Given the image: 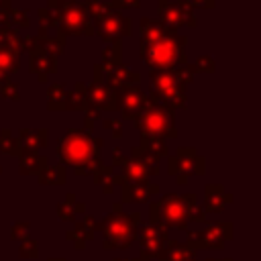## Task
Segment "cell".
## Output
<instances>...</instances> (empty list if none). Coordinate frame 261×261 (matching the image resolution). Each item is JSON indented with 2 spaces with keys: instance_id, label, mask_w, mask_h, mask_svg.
<instances>
[{
  "instance_id": "cell-1",
  "label": "cell",
  "mask_w": 261,
  "mask_h": 261,
  "mask_svg": "<svg viewBox=\"0 0 261 261\" xmlns=\"http://www.w3.org/2000/svg\"><path fill=\"white\" fill-rule=\"evenodd\" d=\"M188 37L179 35V29L167 27V33L151 45H139L141 59L147 63L149 71H171L188 63L186 55Z\"/></svg>"
},
{
  "instance_id": "cell-2",
  "label": "cell",
  "mask_w": 261,
  "mask_h": 261,
  "mask_svg": "<svg viewBox=\"0 0 261 261\" xmlns=\"http://www.w3.org/2000/svg\"><path fill=\"white\" fill-rule=\"evenodd\" d=\"M102 145L104 139H94L92 133L84 128H69L65 135L57 139V155L63 163H69L77 169L100 159Z\"/></svg>"
},
{
  "instance_id": "cell-3",
  "label": "cell",
  "mask_w": 261,
  "mask_h": 261,
  "mask_svg": "<svg viewBox=\"0 0 261 261\" xmlns=\"http://www.w3.org/2000/svg\"><path fill=\"white\" fill-rule=\"evenodd\" d=\"M57 29L67 37V35H84V37H94V24L80 0H47L45 6Z\"/></svg>"
},
{
  "instance_id": "cell-4",
  "label": "cell",
  "mask_w": 261,
  "mask_h": 261,
  "mask_svg": "<svg viewBox=\"0 0 261 261\" xmlns=\"http://www.w3.org/2000/svg\"><path fill=\"white\" fill-rule=\"evenodd\" d=\"M135 126H137L141 137H161V139H175L177 137L173 110L157 104L151 98H149L147 108L135 120Z\"/></svg>"
},
{
  "instance_id": "cell-5",
  "label": "cell",
  "mask_w": 261,
  "mask_h": 261,
  "mask_svg": "<svg viewBox=\"0 0 261 261\" xmlns=\"http://www.w3.org/2000/svg\"><path fill=\"white\" fill-rule=\"evenodd\" d=\"M149 80H151V90L147 96L151 100H155L157 104L173 112L179 108H186L188 104L186 88L177 84L171 71H149Z\"/></svg>"
},
{
  "instance_id": "cell-6",
  "label": "cell",
  "mask_w": 261,
  "mask_h": 261,
  "mask_svg": "<svg viewBox=\"0 0 261 261\" xmlns=\"http://www.w3.org/2000/svg\"><path fill=\"white\" fill-rule=\"evenodd\" d=\"M157 20L165 27H196V10L188 0H157Z\"/></svg>"
},
{
  "instance_id": "cell-7",
  "label": "cell",
  "mask_w": 261,
  "mask_h": 261,
  "mask_svg": "<svg viewBox=\"0 0 261 261\" xmlns=\"http://www.w3.org/2000/svg\"><path fill=\"white\" fill-rule=\"evenodd\" d=\"M94 31L96 35L108 45L112 41H122V37H128L133 31V20L128 16H124L118 10H110L108 14H104L102 18L94 20Z\"/></svg>"
},
{
  "instance_id": "cell-8",
  "label": "cell",
  "mask_w": 261,
  "mask_h": 261,
  "mask_svg": "<svg viewBox=\"0 0 261 261\" xmlns=\"http://www.w3.org/2000/svg\"><path fill=\"white\" fill-rule=\"evenodd\" d=\"M118 100H120L118 112L122 114L120 120H133V122L139 118V114H141V112L147 108V104H149V96L141 90V84L128 86V88L120 90V92H118Z\"/></svg>"
},
{
  "instance_id": "cell-9",
  "label": "cell",
  "mask_w": 261,
  "mask_h": 261,
  "mask_svg": "<svg viewBox=\"0 0 261 261\" xmlns=\"http://www.w3.org/2000/svg\"><path fill=\"white\" fill-rule=\"evenodd\" d=\"M169 165V173L173 175H188V173H204V157H200L196 153V149L192 147H184L177 149V153L173 157H169L167 161Z\"/></svg>"
},
{
  "instance_id": "cell-10",
  "label": "cell",
  "mask_w": 261,
  "mask_h": 261,
  "mask_svg": "<svg viewBox=\"0 0 261 261\" xmlns=\"http://www.w3.org/2000/svg\"><path fill=\"white\" fill-rule=\"evenodd\" d=\"M88 102L90 106L98 108L100 112H116L118 110V92L108 88L102 80H94L90 86H88Z\"/></svg>"
},
{
  "instance_id": "cell-11",
  "label": "cell",
  "mask_w": 261,
  "mask_h": 261,
  "mask_svg": "<svg viewBox=\"0 0 261 261\" xmlns=\"http://www.w3.org/2000/svg\"><path fill=\"white\" fill-rule=\"evenodd\" d=\"M98 65H100V63H98ZM100 69H102V67H100ZM102 82H104L108 88L120 92V90H124V88H128V86L141 84V73L135 71V69H130V67H126L124 63H120L118 67H114V69H110V71H102Z\"/></svg>"
},
{
  "instance_id": "cell-12",
  "label": "cell",
  "mask_w": 261,
  "mask_h": 261,
  "mask_svg": "<svg viewBox=\"0 0 261 261\" xmlns=\"http://www.w3.org/2000/svg\"><path fill=\"white\" fill-rule=\"evenodd\" d=\"M29 71L33 75H37V80L41 84H45L49 80V75H53L57 71V59L47 55L45 51H35L29 55Z\"/></svg>"
},
{
  "instance_id": "cell-13",
  "label": "cell",
  "mask_w": 261,
  "mask_h": 261,
  "mask_svg": "<svg viewBox=\"0 0 261 261\" xmlns=\"http://www.w3.org/2000/svg\"><path fill=\"white\" fill-rule=\"evenodd\" d=\"M47 128H20L18 133V143L22 151H39L47 145Z\"/></svg>"
},
{
  "instance_id": "cell-14",
  "label": "cell",
  "mask_w": 261,
  "mask_h": 261,
  "mask_svg": "<svg viewBox=\"0 0 261 261\" xmlns=\"http://www.w3.org/2000/svg\"><path fill=\"white\" fill-rule=\"evenodd\" d=\"M165 33H167V27L161 24L159 20H153V18H147V16H143L139 20V35H141L139 45H151L157 39H161Z\"/></svg>"
},
{
  "instance_id": "cell-15",
  "label": "cell",
  "mask_w": 261,
  "mask_h": 261,
  "mask_svg": "<svg viewBox=\"0 0 261 261\" xmlns=\"http://www.w3.org/2000/svg\"><path fill=\"white\" fill-rule=\"evenodd\" d=\"M37 39L41 41V47L47 55L51 57H59L63 51H65V43H67V37L61 35V33H41L37 31Z\"/></svg>"
},
{
  "instance_id": "cell-16",
  "label": "cell",
  "mask_w": 261,
  "mask_h": 261,
  "mask_svg": "<svg viewBox=\"0 0 261 261\" xmlns=\"http://www.w3.org/2000/svg\"><path fill=\"white\" fill-rule=\"evenodd\" d=\"M47 108L55 112L69 110V88L63 84H51L47 90Z\"/></svg>"
},
{
  "instance_id": "cell-17",
  "label": "cell",
  "mask_w": 261,
  "mask_h": 261,
  "mask_svg": "<svg viewBox=\"0 0 261 261\" xmlns=\"http://www.w3.org/2000/svg\"><path fill=\"white\" fill-rule=\"evenodd\" d=\"M122 63V41H112L102 49V57H100V67L102 71H110L114 67H118Z\"/></svg>"
},
{
  "instance_id": "cell-18",
  "label": "cell",
  "mask_w": 261,
  "mask_h": 261,
  "mask_svg": "<svg viewBox=\"0 0 261 261\" xmlns=\"http://www.w3.org/2000/svg\"><path fill=\"white\" fill-rule=\"evenodd\" d=\"M20 69V53L0 47V84Z\"/></svg>"
},
{
  "instance_id": "cell-19",
  "label": "cell",
  "mask_w": 261,
  "mask_h": 261,
  "mask_svg": "<svg viewBox=\"0 0 261 261\" xmlns=\"http://www.w3.org/2000/svg\"><path fill=\"white\" fill-rule=\"evenodd\" d=\"M45 167H47V157L35 151L20 153V173H41Z\"/></svg>"
},
{
  "instance_id": "cell-20",
  "label": "cell",
  "mask_w": 261,
  "mask_h": 261,
  "mask_svg": "<svg viewBox=\"0 0 261 261\" xmlns=\"http://www.w3.org/2000/svg\"><path fill=\"white\" fill-rule=\"evenodd\" d=\"M88 106H90V102H88V86L82 84V82H75L69 88V110L86 112Z\"/></svg>"
},
{
  "instance_id": "cell-21",
  "label": "cell",
  "mask_w": 261,
  "mask_h": 261,
  "mask_svg": "<svg viewBox=\"0 0 261 261\" xmlns=\"http://www.w3.org/2000/svg\"><path fill=\"white\" fill-rule=\"evenodd\" d=\"M0 47L22 53V35L10 27H0Z\"/></svg>"
},
{
  "instance_id": "cell-22",
  "label": "cell",
  "mask_w": 261,
  "mask_h": 261,
  "mask_svg": "<svg viewBox=\"0 0 261 261\" xmlns=\"http://www.w3.org/2000/svg\"><path fill=\"white\" fill-rule=\"evenodd\" d=\"M147 155H153V157H163L167 155V145H165V139L161 137H141V145H139Z\"/></svg>"
},
{
  "instance_id": "cell-23",
  "label": "cell",
  "mask_w": 261,
  "mask_h": 261,
  "mask_svg": "<svg viewBox=\"0 0 261 261\" xmlns=\"http://www.w3.org/2000/svg\"><path fill=\"white\" fill-rule=\"evenodd\" d=\"M31 24V16H29V10L27 8H8V27L14 29V31H22V29H29Z\"/></svg>"
},
{
  "instance_id": "cell-24",
  "label": "cell",
  "mask_w": 261,
  "mask_h": 261,
  "mask_svg": "<svg viewBox=\"0 0 261 261\" xmlns=\"http://www.w3.org/2000/svg\"><path fill=\"white\" fill-rule=\"evenodd\" d=\"M82 4H84V8H86V12H88V16H90L92 22L98 20V18H102L110 10H114L110 6V2H104V0H82Z\"/></svg>"
},
{
  "instance_id": "cell-25",
  "label": "cell",
  "mask_w": 261,
  "mask_h": 261,
  "mask_svg": "<svg viewBox=\"0 0 261 261\" xmlns=\"http://www.w3.org/2000/svg\"><path fill=\"white\" fill-rule=\"evenodd\" d=\"M0 151L6 153V155H18V157L22 153L18 139H14V135H12L10 128H2L0 130Z\"/></svg>"
},
{
  "instance_id": "cell-26",
  "label": "cell",
  "mask_w": 261,
  "mask_h": 261,
  "mask_svg": "<svg viewBox=\"0 0 261 261\" xmlns=\"http://www.w3.org/2000/svg\"><path fill=\"white\" fill-rule=\"evenodd\" d=\"M39 181H41V184H63V181H65V167H63V165L45 167V169L39 173Z\"/></svg>"
},
{
  "instance_id": "cell-27",
  "label": "cell",
  "mask_w": 261,
  "mask_h": 261,
  "mask_svg": "<svg viewBox=\"0 0 261 261\" xmlns=\"http://www.w3.org/2000/svg\"><path fill=\"white\" fill-rule=\"evenodd\" d=\"M171 73H173V77L177 80L179 86L188 88L194 82V77H196V67H194V63H184V65L171 69Z\"/></svg>"
},
{
  "instance_id": "cell-28",
  "label": "cell",
  "mask_w": 261,
  "mask_h": 261,
  "mask_svg": "<svg viewBox=\"0 0 261 261\" xmlns=\"http://www.w3.org/2000/svg\"><path fill=\"white\" fill-rule=\"evenodd\" d=\"M0 96L6 98V100H12V102H18L20 100V92H18V82H12L10 77L4 80L0 84Z\"/></svg>"
},
{
  "instance_id": "cell-29",
  "label": "cell",
  "mask_w": 261,
  "mask_h": 261,
  "mask_svg": "<svg viewBox=\"0 0 261 261\" xmlns=\"http://www.w3.org/2000/svg\"><path fill=\"white\" fill-rule=\"evenodd\" d=\"M194 67H196V73H198V71H202V73H214V71H216L214 57H210V55H200V57L194 61Z\"/></svg>"
},
{
  "instance_id": "cell-30",
  "label": "cell",
  "mask_w": 261,
  "mask_h": 261,
  "mask_svg": "<svg viewBox=\"0 0 261 261\" xmlns=\"http://www.w3.org/2000/svg\"><path fill=\"white\" fill-rule=\"evenodd\" d=\"M100 118H102V112H100L98 108H94V106H88V110L84 112V130L92 133V130H94V124H96Z\"/></svg>"
},
{
  "instance_id": "cell-31",
  "label": "cell",
  "mask_w": 261,
  "mask_h": 261,
  "mask_svg": "<svg viewBox=\"0 0 261 261\" xmlns=\"http://www.w3.org/2000/svg\"><path fill=\"white\" fill-rule=\"evenodd\" d=\"M102 124H104V128H106V130H110L116 139H120V137H122V120H120V118H104V120H102Z\"/></svg>"
},
{
  "instance_id": "cell-32",
  "label": "cell",
  "mask_w": 261,
  "mask_h": 261,
  "mask_svg": "<svg viewBox=\"0 0 261 261\" xmlns=\"http://www.w3.org/2000/svg\"><path fill=\"white\" fill-rule=\"evenodd\" d=\"M110 6L120 12L124 8H139L141 6V0H110Z\"/></svg>"
},
{
  "instance_id": "cell-33",
  "label": "cell",
  "mask_w": 261,
  "mask_h": 261,
  "mask_svg": "<svg viewBox=\"0 0 261 261\" xmlns=\"http://www.w3.org/2000/svg\"><path fill=\"white\" fill-rule=\"evenodd\" d=\"M194 8L198 6V8H214L216 6V0H188Z\"/></svg>"
},
{
  "instance_id": "cell-34",
  "label": "cell",
  "mask_w": 261,
  "mask_h": 261,
  "mask_svg": "<svg viewBox=\"0 0 261 261\" xmlns=\"http://www.w3.org/2000/svg\"><path fill=\"white\" fill-rule=\"evenodd\" d=\"M126 159H128V157H126L120 149H114V151H112V163H114V165H124Z\"/></svg>"
},
{
  "instance_id": "cell-35",
  "label": "cell",
  "mask_w": 261,
  "mask_h": 261,
  "mask_svg": "<svg viewBox=\"0 0 261 261\" xmlns=\"http://www.w3.org/2000/svg\"><path fill=\"white\" fill-rule=\"evenodd\" d=\"M0 8H10V0H0Z\"/></svg>"
}]
</instances>
